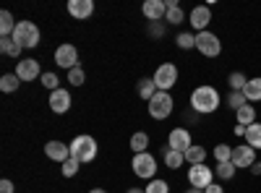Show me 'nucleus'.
I'll use <instances>...</instances> for the list:
<instances>
[{
    "label": "nucleus",
    "mask_w": 261,
    "mask_h": 193,
    "mask_svg": "<svg viewBox=\"0 0 261 193\" xmlns=\"http://www.w3.org/2000/svg\"><path fill=\"white\" fill-rule=\"evenodd\" d=\"M220 92H217L214 87H209V84H204V87H196L191 92V107H193V113H199V115H212L220 110Z\"/></svg>",
    "instance_id": "f257e3e1"
},
{
    "label": "nucleus",
    "mask_w": 261,
    "mask_h": 193,
    "mask_svg": "<svg viewBox=\"0 0 261 193\" xmlns=\"http://www.w3.org/2000/svg\"><path fill=\"white\" fill-rule=\"evenodd\" d=\"M68 146H71V157H73L76 162H81V164L94 162V157H97V141H94L89 133L76 136Z\"/></svg>",
    "instance_id": "f03ea898"
},
{
    "label": "nucleus",
    "mask_w": 261,
    "mask_h": 193,
    "mask_svg": "<svg viewBox=\"0 0 261 193\" xmlns=\"http://www.w3.org/2000/svg\"><path fill=\"white\" fill-rule=\"evenodd\" d=\"M39 26L34 24V21H18L16 24V32H13V39L18 42L21 47H37L39 45Z\"/></svg>",
    "instance_id": "7ed1b4c3"
},
{
    "label": "nucleus",
    "mask_w": 261,
    "mask_h": 193,
    "mask_svg": "<svg viewBox=\"0 0 261 193\" xmlns=\"http://www.w3.org/2000/svg\"><path fill=\"white\" fill-rule=\"evenodd\" d=\"M172 94L170 92H157L154 97L149 99V115L154 118V120H165L172 115Z\"/></svg>",
    "instance_id": "20e7f679"
},
{
    "label": "nucleus",
    "mask_w": 261,
    "mask_h": 193,
    "mask_svg": "<svg viewBox=\"0 0 261 193\" xmlns=\"http://www.w3.org/2000/svg\"><path fill=\"white\" fill-rule=\"evenodd\" d=\"M130 167H134V175H139L141 180H154V175H157V159L151 157L149 152L134 154V162H130Z\"/></svg>",
    "instance_id": "39448f33"
},
{
    "label": "nucleus",
    "mask_w": 261,
    "mask_h": 193,
    "mask_svg": "<svg viewBox=\"0 0 261 193\" xmlns=\"http://www.w3.org/2000/svg\"><path fill=\"white\" fill-rule=\"evenodd\" d=\"M196 50H199L204 58H217L222 52V42L217 34H212L209 29L206 32H199L196 34Z\"/></svg>",
    "instance_id": "423d86ee"
},
{
    "label": "nucleus",
    "mask_w": 261,
    "mask_h": 193,
    "mask_svg": "<svg viewBox=\"0 0 261 193\" xmlns=\"http://www.w3.org/2000/svg\"><path fill=\"white\" fill-rule=\"evenodd\" d=\"M151 78H154V84H157L160 92H170V89L178 84V68L172 66V63H162Z\"/></svg>",
    "instance_id": "0eeeda50"
},
{
    "label": "nucleus",
    "mask_w": 261,
    "mask_h": 193,
    "mask_svg": "<svg viewBox=\"0 0 261 193\" xmlns=\"http://www.w3.org/2000/svg\"><path fill=\"white\" fill-rule=\"evenodd\" d=\"M188 183H191V188H209L212 183H214V170L212 167H206V162L204 164H191V170H188Z\"/></svg>",
    "instance_id": "6e6552de"
},
{
    "label": "nucleus",
    "mask_w": 261,
    "mask_h": 193,
    "mask_svg": "<svg viewBox=\"0 0 261 193\" xmlns=\"http://www.w3.org/2000/svg\"><path fill=\"white\" fill-rule=\"evenodd\" d=\"M55 63H58V68H65V71L79 68V50L71 45V42H65V45H60L55 50Z\"/></svg>",
    "instance_id": "1a4fd4ad"
},
{
    "label": "nucleus",
    "mask_w": 261,
    "mask_h": 193,
    "mask_svg": "<svg viewBox=\"0 0 261 193\" xmlns=\"http://www.w3.org/2000/svg\"><path fill=\"white\" fill-rule=\"evenodd\" d=\"M167 146L170 149H175V152H188V149L193 146V139H191V131H188V128H172V131H170V136H167Z\"/></svg>",
    "instance_id": "9d476101"
},
{
    "label": "nucleus",
    "mask_w": 261,
    "mask_h": 193,
    "mask_svg": "<svg viewBox=\"0 0 261 193\" xmlns=\"http://www.w3.org/2000/svg\"><path fill=\"white\" fill-rule=\"evenodd\" d=\"M232 164H235L238 170L253 167V164H256V149H253V146H248V144L232 146Z\"/></svg>",
    "instance_id": "9b49d317"
},
{
    "label": "nucleus",
    "mask_w": 261,
    "mask_h": 193,
    "mask_svg": "<svg viewBox=\"0 0 261 193\" xmlns=\"http://www.w3.org/2000/svg\"><path fill=\"white\" fill-rule=\"evenodd\" d=\"M188 24H191L196 32H206V26L212 24V8H209V6H196V8L188 13Z\"/></svg>",
    "instance_id": "f8f14e48"
},
{
    "label": "nucleus",
    "mask_w": 261,
    "mask_h": 193,
    "mask_svg": "<svg viewBox=\"0 0 261 193\" xmlns=\"http://www.w3.org/2000/svg\"><path fill=\"white\" fill-rule=\"evenodd\" d=\"M16 76L21 81H34L37 76H42V68L34 58H27V60H18L16 63Z\"/></svg>",
    "instance_id": "ddd939ff"
},
{
    "label": "nucleus",
    "mask_w": 261,
    "mask_h": 193,
    "mask_svg": "<svg viewBox=\"0 0 261 193\" xmlns=\"http://www.w3.org/2000/svg\"><path fill=\"white\" fill-rule=\"evenodd\" d=\"M50 110L55 115H63L71 110V92L68 89H55L50 92Z\"/></svg>",
    "instance_id": "4468645a"
},
{
    "label": "nucleus",
    "mask_w": 261,
    "mask_h": 193,
    "mask_svg": "<svg viewBox=\"0 0 261 193\" xmlns=\"http://www.w3.org/2000/svg\"><path fill=\"white\" fill-rule=\"evenodd\" d=\"M45 154H47L53 162H60V164H63L65 159H71V146L53 139V141H47V144H45Z\"/></svg>",
    "instance_id": "2eb2a0df"
},
{
    "label": "nucleus",
    "mask_w": 261,
    "mask_h": 193,
    "mask_svg": "<svg viewBox=\"0 0 261 193\" xmlns=\"http://www.w3.org/2000/svg\"><path fill=\"white\" fill-rule=\"evenodd\" d=\"M141 13H144V18H149V21H165L167 6H165V0H146V3L141 6Z\"/></svg>",
    "instance_id": "dca6fc26"
},
{
    "label": "nucleus",
    "mask_w": 261,
    "mask_h": 193,
    "mask_svg": "<svg viewBox=\"0 0 261 193\" xmlns=\"http://www.w3.org/2000/svg\"><path fill=\"white\" fill-rule=\"evenodd\" d=\"M68 13L73 18L84 21V18H89L94 13V3L92 0H68Z\"/></svg>",
    "instance_id": "f3484780"
},
{
    "label": "nucleus",
    "mask_w": 261,
    "mask_h": 193,
    "mask_svg": "<svg viewBox=\"0 0 261 193\" xmlns=\"http://www.w3.org/2000/svg\"><path fill=\"white\" fill-rule=\"evenodd\" d=\"M18 21L13 18L11 11H0V37H13Z\"/></svg>",
    "instance_id": "a211bd4d"
},
{
    "label": "nucleus",
    "mask_w": 261,
    "mask_h": 193,
    "mask_svg": "<svg viewBox=\"0 0 261 193\" xmlns=\"http://www.w3.org/2000/svg\"><path fill=\"white\" fill-rule=\"evenodd\" d=\"M0 52L8 55V58H18L21 52H24V47H21L13 37H0Z\"/></svg>",
    "instance_id": "6ab92c4d"
},
{
    "label": "nucleus",
    "mask_w": 261,
    "mask_h": 193,
    "mask_svg": "<svg viewBox=\"0 0 261 193\" xmlns=\"http://www.w3.org/2000/svg\"><path fill=\"white\" fill-rule=\"evenodd\" d=\"M162 159H165V164L170 167V170H178V167H183V162H186V154L183 152H175V149H165L162 152Z\"/></svg>",
    "instance_id": "aec40b11"
},
{
    "label": "nucleus",
    "mask_w": 261,
    "mask_h": 193,
    "mask_svg": "<svg viewBox=\"0 0 261 193\" xmlns=\"http://www.w3.org/2000/svg\"><path fill=\"white\" fill-rule=\"evenodd\" d=\"M136 92H139V97L141 99H151V97H154L160 89H157V84H154V78H141L139 84H136Z\"/></svg>",
    "instance_id": "412c9836"
},
{
    "label": "nucleus",
    "mask_w": 261,
    "mask_h": 193,
    "mask_svg": "<svg viewBox=\"0 0 261 193\" xmlns=\"http://www.w3.org/2000/svg\"><path fill=\"white\" fill-rule=\"evenodd\" d=\"M235 118H238V125H246V128L253 125L256 123V107L253 104H243L241 110L235 113Z\"/></svg>",
    "instance_id": "4be33fe9"
},
{
    "label": "nucleus",
    "mask_w": 261,
    "mask_h": 193,
    "mask_svg": "<svg viewBox=\"0 0 261 193\" xmlns=\"http://www.w3.org/2000/svg\"><path fill=\"white\" fill-rule=\"evenodd\" d=\"M243 94H246V99H248V102H261V76L248 78V84H246Z\"/></svg>",
    "instance_id": "5701e85b"
},
{
    "label": "nucleus",
    "mask_w": 261,
    "mask_h": 193,
    "mask_svg": "<svg viewBox=\"0 0 261 193\" xmlns=\"http://www.w3.org/2000/svg\"><path fill=\"white\" fill-rule=\"evenodd\" d=\"M186 162L188 164H204L206 162V149L199 146V144H193L188 152H186Z\"/></svg>",
    "instance_id": "b1692460"
},
{
    "label": "nucleus",
    "mask_w": 261,
    "mask_h": 193,
    "mask_svg": "<svg viewBox=\"0 0 261 193\" xmlns=\"http://www.w3.org/2000/svg\"><path fill=\"white\" fill-rule=\"evenodd\" d=\"M246 144L253 149H261V123H253L246 128Z\"/></svg>",
    "instance_id": "393cba45"
},
{
    "label": "nucleus",
    "mask_w": 261,
    "mask_h": 193,
    "mask_svg": "<svg viewBox=\"0 0 261 193\" xmlns=\"http://www.w3.org/2000/svg\"><path fill=\"white\" fill-rule=\"evenodd\" d=\"M130 149H134V154H144L149 149V136L144 131L134 133V136H130Z\"/></svg>",
    "instance_id": "a878e982"
},
{
    "label": "nucleus",
    "mask_w": 261,
    "mask_h": 193,
    "mask_svg": "<svg viewBox=\"0 0 261 193\" xmlns=\"http://www.w3.org/2000/svg\"><path fill=\"white\" fill-rule=\"evenodd\" d=\"M235 173H238V167L232 162H222V164L214 167V178H220V180H232Z\"/></svg>",
    "instance_id": "bb28decb"
},
{
    "label": "nucleus",
    "mask_w": 261,
    "mask_h": 193,
    "mask_svg": "<svg viewBox=\"0 0 261 193\" xmlns=\"http://www.w3.org/2000/svg\"><path fill=\"white\" fill-rule=\"evenodd\" d=\"M214 159H217V164L232 162V146H230V144H217V146H214Z\"/></svg>",
    "instance_id": "cd10ccee"
},
{
    "label": "nucleus",
    "mask_w": 261,
    "mask_h": 193,
    "mask_svg": "<svg viewBox=\"0 0 261 193\" xmlns=\"http://www.w3.org/2000/svg\"><path fill=\"white\" fill-rule=\"evenodd\" d=\"M227 84H230V92H243V89H246V84H248V78H246V73L235 71V73L227 76Z\"/></svg>",
    "instance_id": "c85d7f7f"
},
{
    "label": "nucleus",
    "mask_w": 261,
    "mask_h": 193,
    "mask_svg": "<svg viewBox=\"0 0 261 193\" xmlns=\"http://www.w3.org/2000/svg\"><path fill=\"white\" fill-rule=\"evenodd\" d=\"M18 84H21V78H18L16 73H6L3 78H0V89H3L6 94H11V92L18 89Z\"/></svg>",
    "instance_id": "c756f323"
},
{
    "label": "nucleus",
    "mask_w": 261,
    "mask_h": 193,
    "mask_svg": "<svg viewBox=\"0 0 261 193\" xmlns=\"http://www.w3.org/2000/svg\"><path fill=\"white\" fill-rule=\"evenodd\" d=\"M243 104H248V99H246V94H243V92H230V94H227V107H230V110H235V113H238Z\"/></svg>",
    "instance_id": "7c9ffc66"
},
{
    "label": "nucleus",
    "mask_w": 261,
    "mask_h": 193,
    "mask_svg": "<svg viewBox=\"0 0 261 193\" xmlns=\"http://www.w3.org/2000/svg\"><path fill=\"white\" fill-rule=\"evenodd\" d=\"M165 21H167V24H183V21H186V11L180 6H172V8H167Z\"/></svg>",
    "instance_id": "2f4dec72"
},
{
    "label": "nucleus",
    "mask_w": 261,
    "mask_h": 193,
    "mask_svg": "<svg viewBox=\"0 0 261 193\" xmlns=\"http://www.w3.org/2000/svg\"><path fill=\"white\" fill-rule=\"evenodd\" d=\"M144 190H146V193H170V183L154 178V180H149V185H146Z\"/></svg>",
    "instance_id": "473e14b6"
},
{
    "label": "nucleus",
    "mask_w": 261,
    "mask_h": 193,
    "mask_svg": "<svg viewBox=\"0 0 261 193\" xmlns=\"http://www.w3.org/2000/svg\"><path fill=\"white\" fill-rule=\"evenodd\" d=\"M175 45H178L180 50H193V47H196V34H188V32L178 34V39H175Z\"/></svg>",
    "instance_id": "72a5a7b5"
},
{
    "label": "nucleus",
    "mask_w": 261,
    "mask_h": 193,
    "mask_svg": "<svg viewBox=\"0 0 261 193\" xmlns=\"http://www.w3.org/2000/svg\"><path fill=\"white\" fill-rule=\"evenodd\" d=\"M79 164H81V162H76L73 157H71V159H65V162L60 164V170H63V175H65V178H73V175L79 173Z\"/></svg>",
    "instance_id": "f704fd0d"
},
{
    "label": "nucleus",
    "mask_w": 261,
    "mask_h": 193,
    "mask_svg": "<svg viewBox=\"0 0 261 193\" xmlns=\"http://www.w3.org/2000/svg\"><path fill=\"white\" fill-rule=\"evenodd\" d=\"M39 81H42V87H45V89H50V92L60 89V87H58L60 81H58V76H55V73H42V76H39Z\"/></svg>",
    "instance_id": "c9c22d12"
},
{
    "label": "nucleus",
    "mask_w": 261,
    "mask_h": 193,
    "mask_svg": "<svg viewBox=\"0 0 261 193\" xmlns=\"http://www.w3.org/2000/svg\"><path fill=\"white\" fill-rule=\"evenodd\" d=\"M84 81H86V73L81 71V66L73 68V71H68V84H71V87H81Z\"/></svg>",
    "instance_id": "e433bc0d"
},
{
    "label": "nucleus",
    "mask_w": 261,
    "mask_h": 193,
    "mask_svg": "<svg viewBox=\"0 0 261 193\" xmlns=\"http://www.w3.org/2000/svg\"><path fill=\"white\" fill-rule=\"evenodd\" d=\"M149 34L151 37H165V24L162 21H149Z\"/></svg>",
    "instance_id": "4c0bfd02"
},
{
    "label": "nucleus",
    "mask_w": 261,
    "mask_h": 193,
    "mask_svg": "<svg viewBox=\"0 0 261 193\" xmlns=\"http://www.w3.org/2000/svg\"><path fill=\"white\" fill-rule=\"evenodd\" d=\"M0 193H13V183L6 178V180H0Z\"/></svg>",
    "instance_id": "58836bf2"
},
{
    "label": "nucleus",
    "mask_w": 261,
    "mask_h": 193,
    "mask_svg": "<svg viewBox=\"0 0 261 193\" xmlns=\"http://www.w3.org/2000/svg\"><path fill=\"white\" fill-rule=\"evenodd\" d=\"M204 193H225V188L220 183H212L209 188H204Z\"/></svg>",
    "instance_id": "ea45409f"
},
{
    "label": "nucleus",
    "mask_w": 261,
    "mask_h": 193,
    "mask_svg": "<svg viewBox=\"0 0 261 193\" xmlns=\"http://www.w3.org/2000/svg\"><path fill=\"white\" fill-rule=\"evenodd\" d=\"M235 136H241V139H246V125H235Z\"/></svg>",
    "instance_id": "a19ab883"
},
{
    "label": "nucleus",
    "mask_w": 261,
    "mask_h": 193,
    "mask_svg": "<svg viewBox=\"0 0 261 193\" xmlns=\"http://www.w3.org/2000/svg\"><path fill=\"white\" fill-rule=\"evenodd\" d=\"M251 173H253V175H261V162H256V164L251 167Z\"/></svg>",
    "instance_id": "79ce46f5"
},
{
    "label": "nucleus",
    "mask_w": 261,
    "mask_h": 193,
    "mask_svg": "<svg viewBox=\"0 0 261 193\" xmlns=\"http://www.w3.org/2000/svg\"><path fill=\"white\" fill-rule=\"evenodd\" d=\"M125 193H146V190H144V188H128Z\"/></svg>",
    "instance_id": "37998d69"
},
{
    "label": "nucleus",
    "mask_w": 261,
    "mask_h": 193,
    "mask_svg": "<svg viewBox=\"0 0 261 193\" xmlns=\"http://www.w3.org/2000/svg\"><path fill=\"white\" fill-rule=\"evenodd\" d=\"M186 193H204V190H201V188H188Z\"/></svg>",
    "instance_id": "c03bdc74"
},
{
    "label": "nucleus",
    "mask_w": 261,
    "mask_h": 193,
    "mask_svg": "<svg viewBox=\"0 0 261 193\" xmlns=\"http://www.w3.org/2000/svg\"><path fill=\"white\" fill-rule=\"evenodd\" d=\"M89 193H107V190H105V188H92Z\"/></svg>",
    "instance_id": "a18cd8bd"
}]
</instances>
